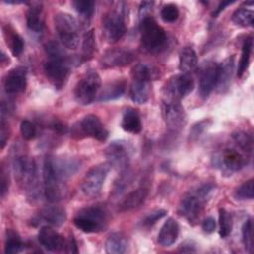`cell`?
Here are the masks:
<instances>
[{"label": "cell", "instance_id": "obj_30", "mask_svg": "<svg viewBox=\"0 0 254 254\" xmlns=\"http://www.w3.org/2000/svg\"><path fill=\"white\" fill-rule=\"evenodd\" d=\"M222 163L228 171L235 172L240 170L245 165V159L238 151L226 149L222 153Z\"/></svg>", "mask_w": 254, "mask_h": 254}, {"label": "cell", "instance_id": "obj_21", "mask_svg": "<svg viewBox=\"0 0 254 254\" xmlns=\"http://www.w3.org/2000/svg\"><path fill=\"white\" fill-rule=\"evenodd\" d=\"M179 224L174 218H168L158 234V242L162 246H170L175 243L179 235Z\"/></svg>", "mask_w": 254, "mask_h": 254}, {"label": "cell", "instance_id": "obj_13", "mask_svg": "<svg viewBox=\"0 0 254 254\" xmlns=\"http://www.w3.org/2000/svg\"><path fill=\"white\" fill-rule=\"evenodd\" d=\"M76 130L80 134L94 138L98 141H105L108 137V132L101 123L100 119L94 114L84 116L78 123Z\"/></svg>", "mask_w": 254, "mask_h": 254}, {"label": "cell", "instance_id": "obj_6", "mask_svg": "<svg viewBox=\"0 0 254 254\" xmlns=\"http://www.w3.org/2000/svg\"><path fill=\"white\" fill-rule=\"evenodd\" d=\"M211 190H212L211 185H204L197 190L195 194H191L184 197L179 207V211L181 215L186 217L189 221L195 220L202 210L205 197Z\"/></svg>", "mask_w": 254, "mask_h": 254}, {"label": "cell", "instance_id": "obj_26", "mask_svg": "<svg viewBox=\"0 0 254 254\" xmlns=\"http://www.w3.org/2000/svg\"><path fill=\"white\" fill-rule=\"evenodd\" d=\"M126 88V82L124 80H116L107 83L100 91L97 100L109 101L117 99L123 95Z\"/></svg>", "mask_w": 254, "mask_h": 254}, {"label": "cell", "instance_id": "obj_42", "mask_svg": "<svg viewBox=\"0 0 254 254\" xmlns=\"http://www.w3.org/2000/svg\"><path fill=\"white\" fill-rule=\"evenodd\" d=\"M161 17L167 23H173L179 18V10L174 4H167L161 10Z\"/></svg>", "mask_w": 254, "mask_h": 254}, {"label": "cell", "instance_id": "obj_18", "mask_svg": "<svg viewBox=\"0 0 254 254\" xmlns=\"http://www.w3.org/2000/svg\"><path fill=\"white\" fill-rule=\"evenodd\" d=\"M218 74V64L215 63L207 64L201 70L199 77V93L206 98L216 86Z\"/></svg>", "mask_w": 254, "mask_h": 254}, {"label": "cell", "instance_id": "obj_10", "mask_svg": "<svg viewBox=\"0 0 254 254\" xmlns=\"http://www.w3.org/2000/svg\"><path fill=\"white\" fill-rule=\"evenodd\" d=\"M43 179H44V192L46 198L50 202H57L61 200L64 195V182L61 181L54 173L49 158H46L43 167Z\"/></svg>", "mask_w": 254, "mask_h": 254}, {"label": "cell", "instance_id": "obj_51", "mask_svg": "<svg viewBox=\"0 0 254 254\" xmlns=\"http://www.w3.org/2000/svg\"><path fill=\"white\" fill-rule=\"evenodd\" d=\"M232 3H234V1H223V2H221V3L219 4V6L217 7V9L213 12L212 16H213V17H217V15H218L221 11H223V10L225 9V7H226V6L231 5Z\"/></svg>", "mask_w": 254, "mask_h": 254}, {"label": "cell", "instance_id": "obj_3", "mask_svg": "<svg viewBox=\"0 0 254 254\" xmlns=\"http://www.w3.org/2000/svg\"><path fill=\"white\" fill-rule=\"evenodd\" d=\"M74 225L85 233L102 230L107 223V213L99 206H89L80 209L73 218Z\"/></svg>", "mask_w": 254, "mask_h": 254}, {"label": "cell", "instance_id": "obj_23", "mask_svg": "<svg viewBox=\"0 0 254 254\" xmlns=\"http://www.w3.org/2000/svg\"><path fill=\"white\" fill-rule=\"evenodd\" d=\"M150 81L145 79L133 78L130 86L131 99L139 104L145 103L149 98L150 93Z\"/></svg>", "mask_w": 254, "mask_h": 254}, {"label": "cell", "instance_id": "obj_32", "mask_svg": "<svg viewBox=\"0 0 254 254\" xmlns=\"http://www.w3.org/2000/svg\"><path fill=\"white\" fill-rule=\"evenodd\" d=\"M252 46H253V41L252 38H247L242 46V53H241V58L238 64V68H237V75L240 77L242 74L246 71L249 61H250V56L252 52Z\"/></svg>", "mask_w": 254, "mask_h": 254}, {"label": "cell", "instance_id": "obj_45", "mask_svg": "<svg viewBox=\"0 0 254 254\" xmlns=\"http://www.w3.org/2000/svg\"><path fill=\"white\" fill-rule=\"evenodd\" d=\"M9 138V132H8V123L5 122L4 118L1 120V133H0V140H1V149L4 148L7 139Z\"/></svg>", "mask_w": 254, "mask_h": 254}, {"label": "cell", "instance_id": "obj_22", "mask_svg": "<svg viewBox=\"0 0 254 254\" xmlns=\"http://www.w3.org/2000/svg\"><path fill=\"white\" fill-rule=\"evenodd\" d=\"M121 127L124 131L138 134L142 130V122L138 111L134 108H127L124 110L121 120Z\"/></svg>", "mask_w": 254, "mask_h": 254}, {"label": "cell", "instance_id": "obj_14", "mask_svg": "<svg viewBox=\"0 0 254 254\" xmlns=\"http://www.w3.org/2000/svg\"><path fill=\"white\" fill-rule=\"evenodd\" d=\"M55 175L63 182L71 177L79 168L80 162L71 157H48Z\"/></svg>", "mask_w": 254, "mask_h": 254}, {"label": "cell", "instance_id": "obj_5", "mask_svg": "<svg viewBox=\"0 0 254 254\" xmlns=\"http://www.w3.org/2000/svg\"><path fill=\"white\" fill-rule=\"evenodd\" d=\"M13 166L17 178L23 184H25L27 191L31 194V196L38 193L37 168L33 159L28 158L27 156H18L15 158Z\"/></svg>", "mask_w": 254, "mask_h": 254}, {"label": "cell", "instance_id": "obj_52", "mask_svg": "<svg viewBox=\"0 0 254 254\" xmlns=\"http://www.w3.org/2000/svg\"><path fill=\"white\" fill-rule=\"evenodd\" d=\"M67 247L69 248V252H71V253H77V247H76V243H75V241H74V239H73V237L71 236L70 237V239H69V242H68V244H67Z\"/></svg>", "mask_w": 254, "mask_h": 254}, {"label": "cell", "instance_id": "obj_40", "mask_svg": "<svg viewBox=\"0 0 254 254\" xmlns=\"http://www.w3.org/2000/svg\"><path fill=\"white\" fill-rule=\"evenodd\" d=\"M254 181L250 179L240 185L234 192V195L237 199H252L254 195Z\"/></svg>", "mask_w": 254, "mask_h": 254}, {"label": "cell", "instance_id": "obj_12", "mask_svg": "<svg viewBox=\"0 0 254 254\" xmlns=\"http://www.w3.org/2000/svg\"><path fill=\"white\" fill-rule=\"evenodd\" d=\"M134 55L130 50L123 48H114L107 50L100 58V65L103 68L122 67L131 64Z\"/></svg>", "mask_w": 254, "mask_h": 254}, {"label": "cell", "instance_id": "obj_15", "mask_svg": "<svg viewBox=\"0 0 254 254\" xmlns=\"http://www.w3.org/2000/svg\"><path fill=\"white\" fill-rule=\"evenodd\" d=\"M106 157L111 167L125 170L129 165V152L125 143L118 141L111 143L106 149Z\"/></svg>", "mask_w": 254, "mask_h": 254}, {"label": "cell", "instance_id": "obj_43", "mask_svg": "<svg viewBox=\"0 0 254 254\" xmlns=\"http://www.w3.org/2000/svg\"><path fill=\"white\" fill-rule=\"evenodd\" d=\"M20 132L25 140H33L37 135V128L33 122L23 120L20 125Z\"/></svg>", "mask_w": 254, "mask_h": 254}, {"label": "cell", "instance_id": "obj_37", "mask_svg": "<svg viewBox=\"0 0 254 254\" xmlns=\"http://www.w3.org/2000/svg\"><path fill=\"white\" fill-rule=\"evenodd\" d=\"M232 139L236 145L246 153H251L253 149V140L250 135L245 132L238 131L232 134Z\"/></svg>", "mask_w": 254, "mask_h": 254}, {"label": "cell", "instance_id": "obj_49", "mask_svg": "<svg viewBox=\"0 0 254 254\" xmlns=\"http://www.w3.org/2000/svg\"><path fill=\"white\" fill-rule=\"evenodd\" d=\"M51 128L57 132V133H60V134H64L66 132V127L60 121H54L52 124H51Z\"/></svg>", "mask_w": 254, "mask_h": 254}, {"label": "cell", "instance_id": "obj_36", "mask_svg": "<svg viewBox=\"0 0 254 254\" xmlns=\"http://www.w3.org/2000/svg\"><path fill=\"white\" fill-rule=\"evenodd\" d=\"M155 72L156 70L152 66L146 64H138L132 69V78H139L151 81L153 78H155Z\"/></svg>", "mask_w": 254, "mask_h": 254}, {"label": "cell", "instance_id": "obj_47", "mask_svg": "<svg viewBox=\"0 0 254 254\" xmlns=\"http://www.w3.org/2000/svg\"><path fill=\"white\" fill-rule=\"evenodd\" d=\"M207 126V121H200L199 123H196L192 129H191V133H190V136L191 137H198L202 132L203 130L205 129V127Z\"/></svg>", "mask_w": 254, "mask_h": 254}, {"label": "cell", "instance_id": "obj_25", "mask_svg": "<svg viewBox=\"0 0 254 254\" xmlns=\"http://www.w3.org/2000/svg\"><path fill=\"white\" fill-rule=\"evenodd\" d=\"M234 67V57L231 56L227 58L224 62L218 64V74H217V82L216 86L220 91L226 89L229 85L232 72Z\"/></svg>", "mask_w": 254, "mask_h": 254}, {"label": "cell", "instance_id": "obj_4", "mask_svg": "<svg viewBox=\"0 0 254 254\" xmlns=\"http://www.w3.org/2000/svg\"><path fill=\"white\" fill-rule=\"evenodd\" d=\"M100 85L101 79L97 72H86L75 85L74 98L76 102L81 105L90 104L95 99Z\"/></svg>", "mask_w": 254, "mask_h": 254}, {"label": "cell", "instance_id": "obj_16", "mask_svg": "<svg viewBox=\"0 0 254 254\" xmlns=\"http://www.w3.org/2000/svg\"><path fill=\"white\" fill-rule=\"evenodd\" d=\"M26 84L27 69L24 66H18L11 69L4 79V88L9 94H16L24 91Z\"/></svg>", "mask_w": 254, "mask_h": 254}, {"label": "cell", "instance_id": "obj_28", "mask_svg": "<svg viewBox=\"0 0 254 254\" xmlns=\"http://www.w3.org/2000/svg\"><path fill=\"white\" fill-rule=\"evenodd\" d=\"M127 238L119 232L112 233L105 242V251L109 254H121L127 250Z\"/></svg>", "mask_w": 254, "mask_h": 254}, {"label": "cell", "instance_id": "obj_17", "mask_svg": "<svg viewBox=\"0 0 254 254\" xmlns=\"http://www.w3.org/2000/svg\"><path fill=\"white\" fill-rule=\"evenodd\" d=\"M164 114L166 124L171 130H180L185 125L186 116L180 102H164Z\"/></svg>", "mask_w": 254, "mask_h": 254}, {"label": "cell", "instance_id": "obj_24", "mask_svg": "<svg viewBox=\"0 0 254 254\" xmlns=\"http://www.w3.org/2000/svg\"><path fill=\"white\" fill-rule=\"evenodd\" d=\"M39 218L46 222L48 225L59 226L64 223L66 214L64 209L59 206H49L40 211Z\"/></svg>", "mask_w": 254, "mask_h": 254}, {"label": "cell", "instance_id": "obj_11", "mask_svg": "<svg viewBox=\"0 0 254 254\" xmlns=\"http://www.w3.org/2000/svg\"><path fill=\"white\" fill-rule=\"evenodd\" d=\"M103 36L108 43H116L126 32L124 17L117 11L108 12L102 22Z\"/></svg>", "mask_w": 254, "mask_h": 254}, {"label": "cell", "instance_id": "obj_8", "mask_svg": "<svg viewBox=\"0 0 254 254\" xmlns=\"http://www.w3.org/2000/svg\"><path fill=\"white\" fill-rule=\"evenodd\" d=\"M44 71L51 83L56 88H61L69 74V64L64 55L50 57L44 64Z\"/></svg>", "mask_w": 254, "mask_h": 254}, {"label": "cell", "instance_id": "obj_38", "mask_svg": "<svg viewBox=\"0 0 254 254\" xmlns=\"http://www.w3.org/2000/svg\"><path fill=\"white\" fill-rule=\"evenodd\" d=\"M95 50V41L93 31H88L84 35L82 44V61H88L92 58Z\"/></svg>", "mask_w": 254, "mask_h": 254}, {"label": "cell", "instance_id": "obj_2", "mask_svg": "<svg viewBox=\"0 0 254 254\" xmlns=\"http://www.w3.org/2000/svg\"><path fill=\"white\" fill-rule=\"evenodd\" d=\"M55 29L62 44L70 50H74L79 42V26L74 17L67 13H58L55 16Z\"/></svg>", "mask_w": 254, "mask_h": 254}, {"label": "cell", "instance_id": "obj_46", "mask_svg": "<svg viewBox=\"0 0 254 254\" xmlns=\"http://www.w3.org/2000/svg\"><path fill=\"white\" fill-rule=\"evenodd\" d=\"M201 227H202V229H203L205 232L211 233V232L214 231V229H215V227H216V222H215V220H214L213 217H210V216H209V217H206V218L203 220Z\"/></svg>", "mask_w": 254, "mask_h": 254}, {"label": "cell", "instance_id": "obj_48", "mask_svg": "<svg viewBox=\"0 0 254 254\" xmlns=\"http://www.w3.org/2000/svg\"><path fill=\"white\" fill-rule=\"evenodd\" d=\"M154 5V2H148V1H144L141 3L140 5V9H139V15H140V18L143 19L145 17H147L148 15V12L152 9Z\"/></svg>", "mask_w": 254, "mask_h": 254}, {"label": "cell", "instance_id": "obj_31", "mask_svg": "<svg viewBox=\"0 0 254 254\" xmlns=\"http://www.w3.org/2000/svg\"><path fill=\"white\" fill-rule=\"evenodd\" d=\"M23 248H24V244L19 234L12 229L7 230L6 240H5V253L16 254L22 251Z\"/></svg>", "mask_w": 254, "mask_h": 254}, {"label": "cell", "instance_id": "obj_41", "mask_svg": "<svg viewBox=\"0 0 254 254\" xmlns=\"http://www.w3.org/2000/svg\"><path fill=\"white\" fill-rule=\"evenodd\" d=\"M72 4L77 13L84 18H90L94 13V2L91 0H77Z\"/></svg>", "mask_w": 254, "mask_h": 254}, {"label": "cell", "instance_id": "obj_34", "mask_svg": "<svg viewBox=\"0 0 254 254\" xmlns=\"http://www.w3.org/2000/svg\"><path fill=\"white\" fill-rule=\"evenodd\" d=\"M5 35L7 36V44L9 43V47H10L12 54L15 57H19L24 50L25 43H24L23 38L14 31L8 32V30H7V31H5Z\"/></svg>", "mask_w": 254, "mask_h": 254}, {"label": "cell", "instance_id": "obj_29", "mask_svg": "<svg viewBox=\"0 0 254 254\" xmlns=\"http://www.w3.org/2000/svg\"><path fill=\"white\" fill-rule=\"evenodd\" d=\"M26 21L28 28L35 32L40 33L42 32L44 28V19H43V13L42 8L40 5H32L26 13Z\"/></svg>", "mask_w": 254, "mask_h": 254}, {"label": "cell", "instance_id": "obj_44", "mask_svg": "<svg viewBox=\"0 0 254 254\" xmlns=\"http://www.w3.org/2000/svg\"><path fill=\"white\" fill-rule=\"evenodd\" d=\"M167 214V211L165 209H158V210H155L153 211L152 213L148 214L144 221H143V224L146 225V226H151L153 224H155L159 219H161L162 217H164L165 215Z\"/></svg>", "mask_w": 254, "mask_h": 254}, {"label": "cell", "instance_id": "obj_53", "mask_svg": "<svg viewBox=\"0 0 254 254\" xmlns=\"http://www.w3.org/2000/svg\"><path fill=\"white\" fill-rule=\"evenodd\" d=\"M4 3H7V4H22V3H25V1H4Z\"/></svg>", "mask_w": 254, "mask_h": 254}, {"label": "cell", "instance_id": "obj_7", "mask_svg": "<svg viewBox=\"0 0 254 254\" xmlns=\"http://www.w3.org/2000/svg\"><path fill=\"white\" fill-rule=\"evenodd\" d=\"M194 82L188 73H182L173 76L167 82L164 88V102L177 101L192 91Z\"/></svg>", "mask_w": 254, "mask_h": 254}, {"label": "cell", "instance_id": "obj_39", "mask_svg": "<svg viewBox=\"0 0 254 254\" xmlns=\"http://www.w3.org/2000/svg\"><path fill=\"white\" fill-rule=\"evenodd\" d=\"M242 241L245 249L251 253L253 251V223L252 219H247L242 225Z\"/></svg>", "mask_w": 254, "mask_h": 254}, {"label": "cell", "instance_id": "obj_19", "mask_svg": "<svg viewBox=\"0 0 254 254\" xmlns=\"http://www.w3.org/2000/svg\"><path fill=\"white\" fill-rule=\"evenodd\" d=\"M38 239L41 245L49 251H60L65 246L64 238L50 226L41 228L38 234Z\"/></svg>", "mask_w": 254, "mask_h": 254}, {"label": "cell", "instance_id": "obj_1", "mask_svg": "<svg viewBox=\"0 0 254 254\" xmlns=\"http://www.w3.org/2000/svg\"><path fill=\"white\" fill-rule=\"evenodd\" d=\"M141 44L149 53H158L164 49L167 43V35L151 16L142 19L140 25Z\"/></svg>", "mask_w": 254, "mask_h": 254}, {"label": "cell", "instance_id": "obj_50", "mask_svg": "<svg viewBox=\"0 0 254 254\" xmlns=\"http://www.w3.org/2000/svg\"><path fill=\"white\" fill-rule=\"evenodd\" d=\"M8 190V180L5 179L4 170H1V196L5 195V192Z\"/></svg>", "mask_w": 254, "mask_h": 254}, {"label": "cell", "instance_id": "obj_27", "mask_svg": "<svg viewBox=\"0 0 254 254\" xmlns=\"http://www.w3.org/2000/svg\"><path fill=\"white\" fill-rule=\"evenodd\" d=\"M197 65V56L191 47H185L180 52L179 68L181 71L187 73L193 70Z\"/></svg>", "mask_w": 254, "mask_h": 254}, {"label": "cell", "instance_id": "obj_35", "mask_svg": "<svg viewBox=\"0 0 254 254\" xmlns=\"http://www.w3.org/2000/svg\"><path fill=\"white\" fill-rule=\"evenodd\" d=\"M232 216L224 208L219 209V235L222 238L227 237L232 231Z\"/></svg>", "mask_w": 254, "mask_h": 254}, {"label": "cell", "instance_id": "obj_33", "mask_svg": "<svg viewBox=\"0 0 254 254\" xmlns=\"http://www.w3.org/2000/svg\"><path fill=\"white\" fill-rule=\"evenodd\" d=\"M254 13L250 9L239 8L232 14V22L240 27H251L253 25Z\"/></svg>", "mask_w": 254, "mask_h": 254}, {"label": "cell", "instance_id": "obj_9", "mask_svg": "<svg viewBox=\"0 0 254 254\" xmlns=\"http://www.w3.org/2000/svg\"><path fill=\"white\" fill-rule=\"evenodd\" d=\"M110 164L103 163L92 167L81 182V190L87 196H96L102 188L104 180L110 170Z\"/></svg>", "mask_w": 254, "mask_h": 254}, {"label": "cell", "instance_id": "obj_20", "mask_svg": "<svg viewBox=\"0 0 254 254\" xmlns=\"http://www.w3.org/2000/svg\"><path fill=\"white\" fill-rule=\"evenodd\" d=\"M148 195L147 188H138L135 190L127 193V195L118 204V209L120 211H128L140 206L146 199Z\"/></svg>", "mask_w": 254, "mask_h": 254}]
</instances>
